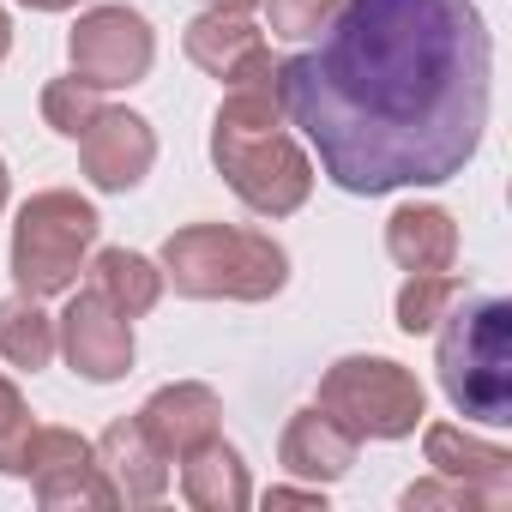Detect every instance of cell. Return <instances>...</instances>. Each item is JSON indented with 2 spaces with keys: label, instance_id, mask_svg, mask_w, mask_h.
Listing matches in <instances>:
<instances>
[{
  "label": "cell",
  "instance_id": "obj_10",
  "mask_svg": "<svg viewBox=\"0 0 512 512\" xmlns=\"http://www.w3.org/2000/svg\"><path fill=\"white\" fill-rule=\"evenodd\" d=\"M79 163H85V181L97 193H127L151 175L157 163V133L145 115L133 109H103L85 133H79Z\"/></svg>",
  "mask_w": 512,
  "mask_h": 512
},
{
  "label": "cell",
  "instance_id": "obj_3",
  "mask_svg": "<svg viewBox=\"0 0 512 512\" xmlns=\"http://www.w3.org/2000/svg\"><path fill=\"white\" fill-rule=\"evenodd\" d=\"M163 284L193 302H272L290 284V253L235 223H187L163 241Z\"/></svg>",
  "mask_w": 512,
  "mask_h": 512
},
{
  "label": "cell",
  "instance_id": "obj_1",
  "mask_svg": "<svg viewBox=\"0 0 512 512\" xmlns=\"http://www.w3.org/2000/svg\"><path fill=\"white\" fill-rule=\"evenodd\" d=\"M278 91L332 187H440L488 133V19L476 0H344L314 49L278 61Z\"/></svg>",
  "mask_w": 512,
  "mask_h": 512
},
{
  "label": "cell",
  "instance_id": "obj_12",
  "mask_svg": "<svg viewBox=\"0 0 512 512\" xmlns=\"http://www.w3.org/2000/svg\"><path fill=\"white\" fill-rule=\"evenodd\" d=\"M139 422H145V434L157 440L163 458H187L193 446H205V440L223 434V404H217L211 386L175 380V386H157V392L145 398Z\"/></svg>",
  "mask_w": 512,
  "mask_h": 512
},
{
  "label": "cell",
  "instance_id": "obj_17",
  "mask_svg": "<svg viewBox=\"0 0 512 512\" xmlns=\"http://www.w3.org/2000/svg\"><path fill=\"white\" fill-rule=\"evenodd\" d=\"M175 464H181V494H187L193 512H241V506H253L247 464H241L235 446H223V434L205 440V446H193Z\"/></svg>",
  "mask_w": 512,
  "mask_h": 512
},
{
  "label": "cell",
  "instance_id": "obj_27",
  "mask_svg": "<svg viewBox=\"0 0 512 512\" xmlns=\"http://www.w3.org/2000/svg\"><path fill=\"white\" fill-rule=\"evenodd\" d=\"M7 49H13V19L0 13V61H7Z\"/></svg>",
  "mask_w": 512,
  "mask_h": 512
},
{
  "label": "cell",
  "instance_id": "obj_16",
  "mask_svg": "<svg viewBox=\"0 0 512 512\" xmlns=\"http://www.w3.org/2000/svg\"><path fill=\"white\" fill-rule=\"evenodd\" d=\"M181 49H187V61H193L199 73H211V79H223V85H229L253 55L266 49V31L253 25L247 13H235V7H205V13L187 25Z\"/></svg>",
  "mask_w": 512,
  "mask_h": 512
},
{
  "label": "cell",
  "instance_id": "obj_25",
  "mask_svg": "<svg viewBox=\"0 0 512 512\" xmlns=\"http://www.w3.org/2000/svg\"><path fill=\"white\" fill-rule=\"evenodd\" d=\"M266 506H326V488L320 482H308V488H272Z\"/></svg>",
  "mask_w": 512,
  "mask_h": 512
},
{
  "label": "cell",
  "instance_id": "obj_2",
  "mask_svg": "<svg viewBox=\"0 0 512 512\" xmlns=\"http://www.w3.org/2000/svg\"><path fill=\"white\" fill-rule=\"evenodd\" d=\"M440 392L458 416L506 428L512 422V302L488 290H464L452 314L434 326Z\"/></svg>",
  "mask_w": 512,
  "mask_h": 512
},
{
  "label": "cell",
  "instance_id": "obj_8",
  "mask_svg": "<svg viewBox=\"0 0 512 512\" xmlns=\"http://www.w3.org/2000/svg\"><path fill=\"white\" fill-rule=\"evenodd\" d=\"M25 482L37 488V500L49 512H67V506H121L103 464H97V446L73 428H37L31 434V452H25Z\"/></svg>",
  "mask_w": 512,
  "mask_h": 512
},
{
  "label": "cell",
  "instance_id": "obj_22",
  "mask_svg": "<svg viewBox=\"0 0 512 512\" xmlns=\"http://www.w3.org/2000/svg\"><path fill=\"white\" fill-rule=\"evenodd\" d=\"M398 506L404 512H434V506H446V512H500V500L488 494V488H476V482H458V476H428V482H410L404 494H398Z\"/></svg>",
  "mask_w": 512,
  "mask_h": 512
},
{
  "label": "cell",
  "instance_id": "obj_11",
  "mask_svg": "<svg viewBox=\"0 0 512 512\" xmlns=\"http://www.w3.org/2000/svg\"><path fill=\"white\" fill-rule=\"evenodd\" d=\"M91 446H97V464H103V476H109L121 506H157L169 494V458L157 452V440L145 434L139 416L109 422Z\"/></svg>",
  "mask_w": 512,
  "mask_h": 512
},
{
  "label": "cell",
  "instance_id": "obj_23",
  "mask_svg": "<svg viewBox=\"0 0 512 512\" xmlns=\"http://www.w3.org/2000/svg\"><path fill=\"white\" fill-rule=\"evenodd\" d=\"M31 434H37V422H31V404H25V392H19L7 374H0V476H25Z\"/></svg>",
  "mask_w": 512,
  "mask_h": 512
},
{
  "label": "cell",
  "instance_id": "obj_13",
  "mask_svg": "<svg viewBox=\"0 0 512 512\" xmlns=\"http://www.w3.org/2000/svg\"><path fill=\"white\" fill-rule=\"evenodd\" d=\"M356 452H362V440L338 422V416H326L320 404H308V410H296L290 422H284V440H278V464L290 470V476H302V482H344L350 470H356Z\"/></svg>",
  "mask_w": 512,
  "mask_h": 512
},
{
  "label": "cell",
  "instance_id": "obj_26",
  "mask_svg": "<svg viewBox=\"0 0 512 512\" xmlns=\"http://www.w3.org/2000/svg\"><path fill=\"white\" fill-rule=\"evenodd\" d=\"M19 7H31V13H67V7H79V0H19Z\"/></svg>",
  "mask_w": 512,
  "mask_h": 512
},
{
  "label": "cell",
  "instance_id": "obj_5",
  "mask_svg": "<svg viewBox=\"0 0 512 512\" xmlns=\"http://www.w3.org/2000/svg\"><path fill=\"white\" fill-rule=\"evenodd\" d=\"M211 163L229 181V193L260 211V217H290L314 193V157L278 127H241V121H211Z\"/></svg>",
  "mask_w": 512,
  "mask_h": 512
},
{
  "label": "cell",
  "instance_id": "obj_20",
  "mask_svg": "<svg viewBox=\"0 0 512 512\" xmlns=\"http://www.w3.org/2000/svg\"><path fill=\"white\" fill-rule=\"evenodd\" d=\"M458 296H464V278H452V272H410V284L398 290V332L404 338H428L452 314Z\"/></svg>",
  "mask_w": 512,
  "mask_h": 512
},
{
  "label": "cell",
  "instance_id": "obj_29",
  "mask_svg": "<svg viewBox=\"0 0 512 512\" xmlns=\"http://www.w3.org/2000/svg\"><path fill=\"white\" fill-rule=\"evenodd\" d=\"M7 193H13V175H7V157H0V211H7Z\"/></svg>",
  "mask_w": 512,
  "mask_h": 512
},
{
  "label": "cell",
  "instance_id": "obj_9",
  "mask_svg": "<svg viewBox=\"0 0 512 512\" xmlns=\"http://www.w3.org/2000/svg\"><path fill=\"white\" fill-rule=\"evenodd\" d=\"M55 350L67 356V368L91 386L127 380L133 374V320L115 314L97 290H79L67 302V314L55 320Z\"/></svg>",
  "mask_w": 512,
  "mask_h": 512
},
{
  "label": "cell",
  "instance_id": "obj_15",
  "mask_svg": "<svg viewBox=\"0 0 512 512\" xmlns=\"http://www.w3.org/2000/svg\"><path fill=\"white\" fill-rule=\"evenodd\" d=\"M386 253L404 272H452L458 266V223L446 205H398L386 217Z\"/></svg>",
  "mask_w": 512,
  "mask_h": 512
},
{
  "label": "cell",
  "instance_id": "obj_14",
  "mask_svg": "<svg viewBox=\"0 0 512 512\" xmlns=\"http://www.w3.org/2000/svg\"><path fill=\"white\" fill-rule=\"evenodd\" d=\"M422 452H428V464H434L440 476L476 482V488H488L500 506L512 500V452H506V446L476 440V434H464V428H452V422H428V428H422Z\"/></svg>",
  "mask_w": 512,
  "mask_h": 512
},
{
  "label": "cell",
  "instance_id": "obj_6",
  "mask_svg": "<svg viewBox=\"0 0 512 512\" xmlns=\"http://www.w3.org/2000/svg\"><path fill=\"white\" fill-rule=\"evenodd\" d=\"M320 410L356 440H410L428 416V392L392 356H338L320 380Z\"/></svg>",
  "mask_w": 512,
  "mask_h": 512
},
{
  "label": "cell",
  "instance_id": "obj_19",
  "mask_svg": "<svg viewBox=\"0 0 512 512\" xmlns=\"http://www.w3.org/2000/svg\"><path fill=\"white\" fill-rule=\"evenodd\" d=\"M0 362H7V368H25V374H37V368L55 362V320H49L43 302L25 296V290L0 302Z\"/></svg>",
  "mask_w": 512,
  "mask_h": 512
},
{
  "label": "cell",
  "instance_id": "obj_18",
  "mask_svg": "<svg viewBox=\"0 0 512 512\" xmlns=\"http://www.w3.org/2000/svg\"><path fill=\"white\" fill-rule=\"evenodd\" d=\"M91 290H97L115 314L145 320V314L163 302V266H151L145 253H133V247H103L97 260H91Z\"/></svg>",
  "mask_w": 512,
  "mask_h": 512
},
{
  "label": "cell",
  "instance_id": "obj_7",
  "mask_svg": "<svg viewBox=\"0 0 512 512\" xmlns=\"http://www.w3.org/2000/svg\"><path fill=\"white\" fill-rule=\"evenodd\" d=\"M67 61H73V79H85L97 91H127L157 61L151 19L133 7H91L67 37Z\"/></svg>",
  "mask_w": 512,
  "mask_h": 512
},
{
  "label": "cell",
  "instance_id": "obj_28",
  "mask_svg": "<svg viewBox=\"0 0 512 512\" xmlns=\"http://www.w3.org/2000/svg\"><path fill=\"white\" fill-rule=\"evenodd\" d=\"M205 7H235V13H253L260 0H205Z\"/></svg>",
  "mask_w": 512,
  "mask_h": 512
},
{
  "label": "cell",
  "instance_id": "obj_21",
  "mask_svg": "<svg viewBox=\"0 0 512 512\" xmlns=\"http://www.w3.org/2000/svg\"><path fill=\"white\" fill-rule=\"evenodd\" d=\"M97 115H103V91L97 85H85V79H49L43 85V121L61 139H79Z\"/></svg>",
  "mask_w": 512,
  "mask_h": 512
},
{
  "label": "cell",
  "instance_id": "obj_4",
  "mask_svg": "<svg viewBox=\"0 0 512 512\" xmlns=\"http://www.w3.org/2000/svg\"><path fill=\"white\" fill-rule=\"evenodd\" d=\"M103 235V217L91 199L67 193V187H49V193H31L19 205V223H13V278L25 296L49 302V296H67L91 260V247Z\"/></svg>",
  "mask_w": 512,
  "mask_h": 512
},
{
  "label": "cell",
  "instance_id": "obj_24",
  "mask_svg": "<svg viewBox=\"0 0 512 512\" xmlns=\"http://www.w3.org/2000/svg\"><path fill=\"white\" fill-rule=\"evenodd\" d=\"M338 7H344V0H266V25L284 43H314L332 25Z\"/></svg>",
  "mask_w": 512,
  "mask_h": 512
}]
</instances>
